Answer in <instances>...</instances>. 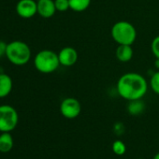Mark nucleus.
I'll return each instance as SVG.
<instances>
[{
    "label": "nucleus",
    "instance_id": "aec40b11",
    "mask_svg": "<svg viewBox=\"0 0 159 159\" xmlns=\"http://www.w3.org/2000/svg\"><path fill=\"white\" fill-rule=\"evenodd\" d=\"M154 67L159 70V58H155V61H154Z\"/></svg>",
    "mask_w": 159,
    "mask_h": 159
},
{
    "label": "nucleus",
    "instance_id": "423d86ee",
    "mask_svg": "<svg viewBox=\"0 0 159 159\" xmlns=\"http://www.w3.org/2000/svg\"><path fill=\"white\" fill-rule=\"evenodd\" d=\"M82 111V105L75 98H66L60 104V112L66 119H75Z\"/></svg>",
    "mask_w": 159,
    "mask_h": 159
},
{
    "label": "nucleus",
    "instance_id": "f8f14e48",
    "mask_svg": "<svg viewBox=\"0 0 159 159\" xmlns=\"http://www.w3.org/2000/svg\"><path fill=\"white\" fill-rule=\"evenodd\" d=\"M13 138L11 132H2L0 134V152H9L13 148Z\"/></svg>",
    "mask_w": 159,
    "mask_h": 159
},
{
    "label": "nucleus",
    "instance_id": "20e7f679",
    "mask_svg": "<svg viewBox=\"0 0 159 159\" xmlns=\"http://www.w3.org/2000/svg\"><path fill=\"white\" fill-rule=\"evenodd\" d=\"M34 66L38 71L43 74H50L57 70L60 66L58 53L52 50L39 52L34 59Z\"/></svg>",
    "mask_w": 159,
    "mask_h": 159
},
{
    "label": "nucleus",
    "instance_id": "f257e3e1",
    "mask_svg": "<svg viewBox=\"0 0 159 159\" xmlns=\"http://www.w3.org/2000/svg\"><path fill=\"white\" fill-rule=\"evenodd\" d=\"M116 90L118 95L127 101L141 99L148 91V83L141 74L128 72L119 78Z\"/></svg>",
    "mask_w": 159,
    "mask_h": 159
},
{
    "label": "nucleus",
    "instance_id": "a211bd4d",
    "mask_svg": "<svg viewBox=\"0 0 159 159\" xmlns=\"http://www.w3.org/2000/svg\"><path fill=\"white\" fill-rule=\"evenodd\" d=\"M151 50L155 58H159V35L156 36L151 43Z\"/></svg>",
    "mask_w": 159,
    "mask_h": 159
},
{
    "label": "nucleus",
    "instance_id": "f03ea898",
    "mask_svg": "<svg viewBox=\"0 0 159 159\" xmlns=\"http://www.w3.org/2000/svg\"><path fill=\"white\" fill-rule=\"evenodd\" d=\"M6 57L15 66H24L31 59V49L27 43L21 40H14L8 43Z\"/></svg>",
    "mask_w": 159,
    "mask_h": 159
},
{
    "label": "nucleus",
    "instance_id": "6e6552de",
    "mask_svg": "<svg viewBox=\"0 0 159 159\" xmlns=\"http://www.w3.org/2000/svg\"><path fill=\"white\" fill-rule=\"evenodd\" d=\"M78 52L75 48L66 46L60 50L58 52V58L60 65L63 66H72L78 61Z\"/></svg>",
    "mask_w": 159,
    "mask_h": 159
},
{
    "label": "nucleus",
    "instance_id": "ddd939ff",
    "mask_svg": "<svg viewBox=\"0 0 159 159\" xmlns=\"http://www.w3.org/2000/svg\"><path fill=\"white\" fill-rule=\"evenodd\" d=\"M145 110V103L141 99H135L128 101L127 104V111L131 115H139Z\"/></svg>",
    "mask_w": 159,
    "mask_h": 159
},
{
    "label": "nucleus",
    "instance_id": "dca6fc26",
    "mask_svg": "<svg viewBox=\"0 0 159 159\" xmlns=\"http://www.w3.org/2000/svg\"><path fill=\"white\" fill-rule=\"evenodd\" d=\"M112 151L116 155H124L126 152V146L122 140H115L112 143Z\"/></svg>",
    "mask_w": 159,
    "mask_h": 159
},
{
    "label": "nucleus",
    "instance_id": "9d476101",
    "mask_svg": "<svg viewBox=\"0 0 159 159\" xmlns=\"http://www.w3.org/2000/svg\"><path fill=\"white\" fill-rule=\"evenodd\" d=\"M12 79L6 73H0V98L8 97L12 91Z\"/></svg>",
    "mask_w": 159,
    "mask_h": 159
},
{
    "label": "nucleus",
    "instance_id": "1a4fd4ad",
    "mask_svg": "<svg viewBox=\"0 0 159 159\" xmlns=\"http://www.w3.org/2000/svg\"><path fill=\"white\" fill-rule=\"evenodd\" d=\"M37 6L38 14L45 19L52 18L57 11L54 4V0H38Z\"/></svg>",
    "mask_w": 159,
    "mask_h": 159
},
{
    "label": "nucleus",
    "instance_id": "6ab92c4d",
    "mask_svg": "<svg viewBox=\"0 0 159 159\" xmlns=\"http://www.w3.org/2000/svg\"><path fill=\"white\" fill-rule=\"evenodd\" d=\"M7 45L8 43L0 40V57L6 55V50H7Z\"/></svg>",
    "mask_w": 159,
    "mask_h": 159
},
{
    "label": "nucleus",
    "instance_id": "412c9836",
    "mask_svg": "<svg viewBox=\"0 0 159 159\" xmlns=\"http://www.w3.org/2000/svg\"><path fill=\"white\" fill-rule=\"evenodd\" d=\"M152 159H159V152H157V153H155L154 154V156H153V158Z\"/></svg>",
    "mask_w": 159,
    "mask_h": 159
},
{
    "label": "nucleus",
    "instance_id": "39448f33",
    "mask_svg": "<svg viewBox=\"0 0 159 159\" xmlns=\"http://www.w3.org/2000/svg\"><path fill=\"white\" fill-rule=\"evenodd\" d=\"M19 122L17 111L11 105H0V132L13 131Z\"/></svg>",
    "mask_w": 159,
    "mask_h": 159
},
{
    "label": "nucleus",
    "instance_id": "2eb2a0df",
    "mask_svg": "<svg viewBox=\"0 0 159 159\" xmlns=\"http://www.w3.org/2000/svg\"><path fill=\"white\" fill-rule=\"evenodd\" d=\"M150 86L152 91L159 96V70L152 73L150 79Z\"/></svg>",
    "mask_w": 159,
    "mask_h": 159
},
{
    "label": "nucleus",
    "instance_id": "7ed1b4c3",
    "mask_svg": "<svg viewBox=\"0 0 159 159\" xmlns=\"http://www.w3.org/2000/svg\"><path fill=\"white\" fill-rule=\"evenodd\" d=\"M111 35L118 45H132L137 39V30L131 23L119 21L112 25Z\"/></svg>",
    "mask_w": 159,
    "mask_h": 159
},
{
    "label": "nucleus",
    "instance_id": "4468645a",
    "mask_svg": "<svg viewBox=\"0 0 159 159\" xmlns=\"http://www.w3.org/2000/svg\"><path fill=\"white\" fill-rule=\"evenodd\" d=\"M68 1L71 11L75 12H83L90 7L92 0H68Z\"/></svg>",
    "mask_w": 159,
    "mask_h": 159
},
{
    "label": "nucleus",
    "instance_id": "0eeeda50",
    "mask_svg": "<svg viewBox=\"0 0 159 159\" xmlns=\"http://www.w3.org/2000/svg\"><path fill=\"white\" fill-rule=\"evenodd\" d=\"M17 14L24 19H30L38 13L37 1L35 0H20L16 5Z\"/></svg>",
    "mask_w": 159,
    "mask_h": 159
},
{
    "label": "nucleus",
    "instance_id": "9b49d317",
    "mask_svg": "<svg viewBox=\"0 0 159 159\" xmlns=\"http://www.w3.org/2000/svg\"><path fill=\"white\" fill-rule=\"evenodd\" d=\"M133 53L134 52L131 45H118L115 52L116 58L122 63H127L131 61L133 58Z\"/></svg>",
    "mask_w": 159,
    "mask_h": 159
},
{
    "label": "nucleus",
    "instance_id": "f3484780",
    "mask_svg": "<svg viewBox=\"0 0 159 159\" xmlns=\"http://www.w3.org/2000/svg\"><path fill=\"white\" fill-rule=\"evenodd\" d=\"M54 4H55L56 11L59 12H65L70 10L68 0H54Z\"/></svg>",
    "mask_w": 159,
    "mask_h": 159
},
{
    "label": "nucleus",
    "instance_id": "4be33fe9",
    "mask_svg": "<svg viewBox=\"0 0 159 159\" xmlns=\"http://www.w3.org/2000/svg\"><path fill=\"white\" fill-rule=\"evenodd\" d=\"M137 159H141V158H137Z\"/></svg>",
    "mask_w": 159,
    "mask_h": 159
}]
</instances>
